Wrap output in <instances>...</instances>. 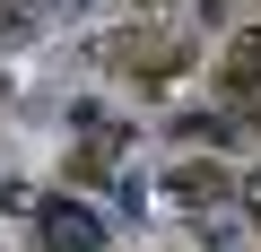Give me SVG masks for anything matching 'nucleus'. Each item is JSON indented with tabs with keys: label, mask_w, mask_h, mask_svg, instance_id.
<instances>
[{
	"label": "nucleus",
	"mask_w": 261,
	"mask_h": 252,
	"mask_svg": "<svg viewBox=\"0 0 261 252\" xmlns=\"http://www.w3.org/2000/svg\"><path fill=\"white\" fill-rule=\"evenodd\" d=\"M183 61H192V35H174V26H122V35L105 44V70H113V78H148V87L174 78Z\"/></svg>",
	"instance_id": "obj_1"
},
{
	"label": "nucleus",
	"mask_w": 261,
	"mask_h": 252,
	"mask_svg": "<svg viewBox=\"0 0 261 252\" xmlns=\"http://www.w3.org/2000/svg\"><path fill=\"white\" fill-rule=\"evenodd\" d=\"M218 87H226V96H235V104H244V96H261V35H252V44H235V52H226V70H218Z\"/></svg>",
	"instance_id": "obj_2"
},
{
	"label": "nucleus",
	"mask_w": 261,
	"mask_h": 252,
	"mask_svg": "<svg viewBox=\"0 0 261 252\" xmlns=\"http://www.w3.org/2000/svg\"><path fill=\"white\" fill-rule=\"evenodd\" d=\"M44 243H53V252H96V243H105V226H79L70 209H53V217H44Z\"/></svg>",
	"instance_id": "obj_3"
},
{
	"label": "nucleus",
	"mask_w": 261,
	"mask_h": 252,
	"mask_svg": "<svg viewBox=\"0 0 261 252\" xmlns=\"http://www.w3.org/2000/svg\"><path fill=\"white\" fill-rule=\"evenodd\" d=\"M174 191H183V200H218V191H226V165H209V157H200V165H174Z\"/></svg>",
	"instance_id": "obj_4"
},
{
	"label": "nucleus",
	"mask_w": 261,
	"mask_h": 252,
	"mask_svg": "<svg viewBox=\"0 0 261 252\" xmlns=\"http://www.w3.org/2000/svg\"><path fill=\"white\" fill-rule=\"evenodd\" d=\"M244 122H252V131H261V96H244Z\"/></svg>",
	"instance_id": "obj_5"
}]
</instances>
